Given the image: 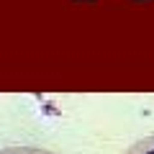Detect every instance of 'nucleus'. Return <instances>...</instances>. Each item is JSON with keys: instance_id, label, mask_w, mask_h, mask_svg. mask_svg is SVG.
I'll return each mask as SVG.
<instances>
[{"instance_id": "1", "label": "nucleus", "mask_w": 154, "mask_h": 154, "mask_svg": "<svg viewBox=\"0 0 154 154\" xmlns=\"http://www.w3.org/2000/svg\"><path fill=\"white\" fill-rule=\"evenodd\" d=\"M123 154H154V134H149V136L134 141Z\"/></svg>"}, {"instance_id": "2", "label": "nucleus", "mask_w": 154, "mask_h": 154, "mask_svg": "<svg viewBox=\"0 0 154 154\" xmlns=\"http://www.w3.org/2000/svg\"><path fill=\"white\" fill-rule=\"evenodd\" d=\"M0 154H54V152L44 146H5L0 149Z\"/></svg>"}]
</instances>
